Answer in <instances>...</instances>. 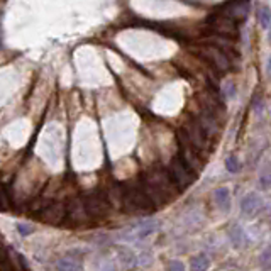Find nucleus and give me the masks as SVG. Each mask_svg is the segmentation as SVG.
<instances>
[{
    "instance_id": "obj_4",
    "label": "nucleus",
    "mask_w": 271,
    "mask_h": 271,
    "mask_svg": "<svg viewBox=\"0 0 271 271\" xmlns=\"http://www.w3.org/2000/svg\"><path fill=\"white\" fill-rule=\"evenodd\" d=\"M209 24H210V29L217 34V36L236 39L237 34H239L237 22L234 21V19L224 16V14H214V16H210Z\"/></svg>"
},
{
    "instance_id": "obj_22",
    "label": "nucleus",
    "mask_w": 271,
    "mask_h": 271,
    "mask_svg": "<svg viewBox=\"0 0 271 271\" xmlns=\"http://www.w3.org/2000/svg\"><path fill=\"white\" fill-rule=\"evenodd\" d=\"M224 95L227 97V99H234V95H236V86L234 83H225L224 85Z\"/></svg>"
},
{
    "instance_id": "obj_1",
    "label": "nucleus",
    "mask_w": 271,
    "mask_h": 271,
    "mask_svg": "<svg viewBox=\"0 0 271 271\" xmlns=\"http://www.w3.org/2000/svg\"><path fill=\"white\" fill-rule=\"evenodd\" d=\"M122 205L127 212H136V214H148L154 210V203L149 195L144 192L143 185L130 187L122 192Z\"/></svg>"
},
{
    "instance_id": "obj_18",
    "label": "nucleus",
    "mask_w": 271,
    "mask_h": 271,
    "mask_svg": "<svg viewBox=\"0 0 271 271\" xmlns=\"http://www.w3.org/2000/svg\"><path fill=\"white\" fill-rule=\"evenodd\" d=\"M209 268V258L207 254H197L195 258H192V269H207Z\"/></svg>"
},
{
    "instance_id": "obj_25",
    "label": "nucleus",
    "mask_w": 271,
    "mask_h": 271,
    "mask_svg": "<svg viewBox=\"0 0 271 271\" xmlns=\"http://www.w3.org/2000/svg\"><path fill=\"white\" fill-rule=\"evenodd\" d=\"M261 259H263L264 266H266V268H268V266H269V248H264L263 256H261Z\"/></svg>"
},
{
    "instance_id": "obj_14",
    "label": "nucleus",
    "mask_w": 271,
    "mask_h": 271,
    "mask_svg": "<svg viewBox=\"0 0 271 271\" xmlns=\"http://www.w3.org/2000/svg\"><path fill=\"white\" fill-rule=\"evenodd\" d=\"M117 256L124 268H136L138 266V256L127 248H117Z\"/></svg>"
},
{
    "instance_id": "obj_11",
    "label": "nucleus",
    "mask_w": 271,
    "mask_h": 271,
    "mask_svg": "<svg viewBox=\"0 0 271 271\" xmlns=\"http://www.w3.org/2000/svg\"><path fill=\"white\" fill-rule=\"evenodd\" d=\"M241 210H243L244 215L256 217L261 210H263V198L254 192L246 193L243 197V200H241Z\"/></svg>"
},
{
    "instance_id": "obj_21",
    "label": "nucleus",
    "mask_w": 271,
    "mask_h": 271,
    "mask_svg": "<svg viewBox=\"0 0 271 271\" xmlns=\"http://www.w3.org/2000/svg\"><path fill=\"white\" fill-rule=\"evenodd\" d=\"M259 185L263 187L264 190H268V188H269V169H268V166L264 168L263 175L259 176Z\"/></svg>"
},
{
    "instance_id": "obj_5",
    "label": "nucleus",
    "mask_w": 271,
    "mask_h": 271,
    "mask_svg": "<svg viewBox=\"0 0 271 271\" xmlns=\"http://www.w3.org/2000/svg\"><path fill=\"white\" fill-rule=\"evenodd\" d=\"M203 55H205V60L210 63L212 68L219 71V73H227V71L231 70L229 56H227L222 50H219L217 46L207 44L203 48Z\"/></svg>"
},
{
    "instance_id": "obj_17",
    "label": "nucleus",
    "mask_w": 271,
    "mask_h": 271,
    "mask_svg": "<svg viewBox=\"0 0 271 271\" xmlns=\"http://www.w3.org/2000/svg\"><path fill=\"white\" fill-rule=\"evenodd\" d=\"M258 21H259V26L268 31V29H269V7L268 6H261L259 7Z\"/></svg>"
},
{
    "instance_id": "obj_12",
    "label": "nucleus",
    "mask_w": 271,
    "mask_h": 271,
    "mask_svg": "<svg viewBox=\"0 0 271 271\" xmlns=\"http://www.w3.org/2000/svg\"><path fill=\"white\" fill-rule=\"evenodd\" d=\"M198 124H200V127L203 129V132L207 134V138H212V136H215L219 132L220 129V124H219V117L210 112H207V110H202L200 114V119H198Z\"/></svg>"
},
{
    "instance_id": "obj_10",
    "label": "nucleus",
    "mask_w": 271,
    "mask_h": 271,
    "mask_svg": "<svg viewBox=\"0 0 271 271\" xmlns=\"http://www.w3.org/2000/svg\"><path fill=\"white\" fill-rule=\"evenodd\" d=\"M41 220L48 222V224H61L63 219H66V207L63 203H51V205H44L39 210Z\"/></svg>"
},
{
    "instance_id": "obj_7",
    "label": "nucleus",
    "mask_w": 271,
    "mask_h": 271,
    "mask_svg": "<svg viewBox=\"0 0 271 271\" xmlns=\"http://www.w3.org/2000/svg\"><path fill=\"white\" fill-rule=\"evenodd\" d=\"M185 132L188 136V139H190V143L193 144V148L197 149V151H205V149H209V138H207V134L203 132V129L200 127V124H198V120H192L190 124L185 125Z\"/></svg>"
},
{
    "instance_id": "obj_8",
    "label": "nucleus",
    "mask_w": 271,
    "mask_h": 271,
    "mask_svg": "<svg viewBox=\"0 0 271 271\" xmlns=\"http://www.w3.org/2000/svg\"><path fill=\"white\" fill-rule=\"evenodd\" d=\"M222 14L234 19L236 22L246 21L249 14V0H231V2H227L224 9H222Z\"/></svg>"
},
{
    "instance_id": "obj_26",
    "label": "nucleus",
    "mask_w": 271,
    "mask_h": 271,
    "mask_svg": "<svg viewBox=\"0 0 271 271\" xmlns=\"http://www.w3.org/2000/svg\"><path fill=\"white\" fill-rule=\"evenodd\" d=\"M168 268H169V269H185V266H183L180 261H176V263H171V264H169Z\"/></svg>"
},
{
    "instance_id": "obj_20",
    "label": "nucleus",
    "mask_w": 271,
    "mask_h": 271,
    "mask_svg": "<svg viewBox=\"0 0 271 271\" xmlns=\"http://www.w3.org/2000/svg\"><path fill=\"white\" fill-rule=\"evenodd\" d=\"M9 205H11V200H9L7 190H6V187L0 183V210H7Z\"/></svg>"
},
{
    "instance_id": "obj_19",
    "label": "nucleus",
    "mask_w": 271,
    "mask_h": 271,
    "mask_svg": "<svg viewBox=\"0 0 271 271\" xmlns=\"http://www.w3.org/2000/svg\"><path fill=\"white\" fill-rule=\"evenodd\" d=\"M225 168L229 173H237L241 169V163L239 159H237V156H234V154H231V156H227L225 159Z\"/></svg>"
},
{
    "instance_id": "obj_16",
    "label": "nucleus",
    "mask_w": 271,
    "mask_h": 271,
    "mask_svg": "<svg viewBox=\"0 0 271 271\" xmlns=\"http://www.w3.org/2000/svg\"><path fill=\"white\" fill-rule=\"evenodd\" d=\"M214 197H215V202H217V205H219V209L222 212H227L231 209V193L227 188H217L215 193H214Z\"/></svg>"
},
{
    "instance_id": "obj_13",
    "label": "nucleus",
    "mask_w": 271,
    "mask_h": 271,
    "mask_svg": "<svg viewBox=\"0 0 271 271\" xmlns=\"http://www.w3.org/2000/svg\"><path fill=\"white\" fill-rule=\"evenodd\" d=\"M58 269H71V271H78L83 268V263H81V258L78 254V251H71L66 256H63L61 259H58L56 263Z\"/></svg>"
},
{
    "instance_id": "obj_6",
    "label": "nucleus",
    "mask_w": 271,
    "mask_h": 271,
    "mask_svg": "<svg viewBox=\"0 0 271 271\" xmlns=\"http://www.w3.org/2000/svg\"><path fill=\"white\" fill-rule=\"evenodd\" d=\"M66 217L71 220L73 225H83L90 222V215L86 212V207L83 203V198H75L66 207Z\"/></svg>"
},
{
    "instance_id": "obj_3",
    "label": "nucleus",
    "mask_w": 271,
    "mask_h": 271,
    "mask_svg": "<svg viewBox=\"0 0 271 271\" xmlns=\"http://www.w3.org/2000/svg\"><path fill=\"white\" fill-rule=\"evenodd\" d=\"M168 175L171 178V182L175 183V187L178 190H185L187 187H190L192 183L195 182V176H197L190 168H187V164L183 163L180 158H175L169 163Z\"/></svg>"
},
{
    "instance_id": "obj_9",
    "label": "nucleus",
    "mask_w": 271,
    "mask_h": 271,
    "mask_svg": "<svg viewBox=\"0 0 271 271\" xmlns=\"http://www.w3.org/2000/svg\"><path fill=\"white\" fill-rule=\"evenodd\" d=\"M156 231H158V222L154 219H148V220L139 222L132 231H129L125 236L122 234V237L127 241H143V239H146V237L153 236Z\"/></svg>"
},
{
    "instance_id": "obj_23",
    "label": "nucleus",
    "mask_w": 271,
    "mask_h": 271,
    "mask_svg": "<svg viewBox=\"0 0 271 271\" xmlns=\"http://www.w3.org/2000/svg\"><path fill=\"white\" fill-rule=\"evenodd\" d=\"M17 231L21 236H29L32 232V227L27 224H17Z\"/></svg>"
},
{
    "instance_id": "obj_15",
    "label": "nucleus",
    "mask_w": 271,
    "mask_h": 271,
    "mask_svg": "<svg viewBox=\"0 0 271 271\" xmlns=\"http://www.w3.org/2000/svg\"><path fill=\"white\" fill-rule=\"evenodd\" d=\"M229 237H231V243L234 248H243L244 243H246V234H244V229L241 227L239 224H234L229 229Z\"/></svg>"
},
{
    "instance_id": "obj_24",
    "label": "nucleus",
    "mask_w": 271,
    "mask_h": 271,
    "mask_svg": "<svg viewBox=\"0 0 271 271\" xmlns=\"http://www.w3.org/2000/svg\"><path fill=\"white\" fill-rule=\"evenodd\" d=\"M151 259H153V256L149 253H141L138 256V264H149Z\"/></svg>"
},
{
    "instance_id": "obj_2",
    "label": "nucleus",
    "mask_w": 271,
    "mask_h": 271,
    "mask_svg": "<svg viewBox=\"0 0 271 271\" xmlns=\"http://www.w3.org/2000/svg\"><path fill=\"white\" fill-rule=\"evenodd\" d=\"M83 203L86 207L90 219H107L110 214V200L102 192H92L83 197Z\"/></svg>"
}]
</instances>
